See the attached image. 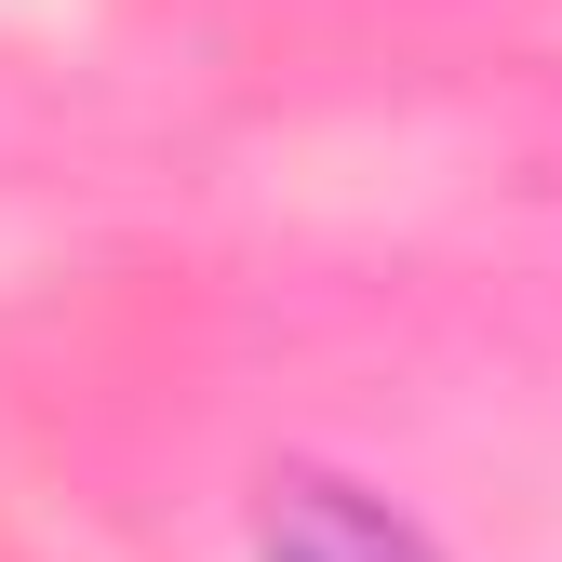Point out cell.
Listing matches in <instances>:
<instances>
[{
  "mask_svg": "<svg viewBox=\"0 0 562 562\" xmlns=\"http://www.w3.org/2000/svg\"><path fill=\"white\" fill-rule=\"evenodd\" d=\"M255 549H268V562H429L415 522H389L375 496H348V482H322V469H281V482H268Z\"/></svg>",
  "mask_w": 562,
  "mask_h": 562,
  "instance_id": "cell-1",
  "label": "cell"
}]
</instances>
